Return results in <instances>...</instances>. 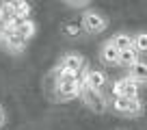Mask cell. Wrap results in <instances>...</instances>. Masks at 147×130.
Listing matches in <instances>:
<instances>
[{
	"label": "cell",
	"mask_w": 147,
	"mask_h": 130,
	"mask_svg": "<svg viewBox=\"0 0 147 130\" xmlns=\"http://www.w3.org/2000/svg\"><path fill=\"white\" fill-rule=\"evenodd\" d=\"M80 26H82L84 35L95 37V35H102V32L108 28V18L97 9H87L80 15Z\"/></svg>",
	"instance_id": "obj_1"
},
{
	"label": "cell",
	"mask_w": 147,
	"mask_h": 130,
	"mask_svg": "<svg viewBox=\"0 0 147 130\" xmlns=\"http://www.w3.org/2000/svg\"><path fill=\"white\" fill-rule=\"evenodd\" d=\"M110 108L121 117L136 119V117L143 115L145 104H143L141 98H113V100H110Z\"/></svg>",
	"instance_id": "obj_2"
},
{
	"label": "cell",
	"mask_w": 147,
	"mask_h": 130,
	"mask_svg": "<svg viewBox=\"0 0 147 130\" xmlns=\"http://www.w3.org/2000/svg\"><path fill=\"white\" fill-rule=\"evenodd\" d=\"M80 102H82L89 111H93L95 115H104V113L110 108V100L104 95V93H102V91H93V89H87V87L82 89Z\"/></svg>",
	"instance_id": "obj_3"
},
{
	"label": "cell",
	"mask_w": 147,
	"mask_h": 130,
	"mask_svg": "<svg viewBox=\"0 0 147 130\" xmlns=\"http://www.w3.org/2000/svg\"><path fill=\"white\" fill-rule=\"evenodd\" d=\"M87 67H89L87 59H84L80 52H74V50L65 52V54L59 59V63H56V70L67 72V74H76V76H80Z\"/></svg>",
	"instance_id": "obj_4"
},
{
	"label": "cell",
	"mask_w": 147,
	"mask_h": 130,
	"mask_svg": "<svg viewBox=\"0 0 147 130\" xmlns=\"http://www.w3.org/2000/svg\"><path fill=\"white\" fill-rule=\"evenodd\" d=\"M113 95L115 98H141V85L134 83L128 76H121L113 83Z\"/></svg>",
	"instance_id": "obj_5"
},
{
	"label": "cell",
	"mask_w": 147,
	"mask_h": 130,
	"mask_svg": "<svg viewBox=\"0 0 147 130\" xmlns=\"http://www.w3.org/2000/svg\"><path fill=\"white\" fill-rule=\"evenodd\" d=\"M84 87L87 89H93V91H104L106 83H108V76L104 74L102 70H93V67H87V70L80 74Z\"/></svg>",
	"instance_id": "obj_6"
},
{
	"label": "cell",
	"mask_w": 147,
	"mask_h": 130,
	"mask_svg": "<svg viewBox=\"0 0 147 130\" xmlns=\"http://www.w3.org/2000/svg\"><path fill=\"white\" fill-rule=\"evenodd\" d=\"M0 43H2L5 52L15 54V56L22 54V52L26 50V41L18 35V30H5V32H2V37H0Z\"/></svg>",
	"instance_id": "obj_7"
},
{
	"label": "cell",
	"mask_w": 147,
	"mask_h": 130,
	"mask_svg": "<svg viewBox=\"0 0 147 130\" xmlns=\"http://www.w3.org/2000/svg\"><path fill=\"white\" fill-rule=\"evenodd\" d=\"M119 54L121 52L117 50L108 39H106V41L100 46V50H97V56H100V61L106 65V67H119Z\"/></svg>",
	"instance_id": "obj_8"
},
{
	"label": "cell",
	"mask_w": 147,
	"mask_h": 130,
	"mask_svg": "<svg viewBox=\"0 0 147 130\" xmlns=\"http://www.w3.org/2000/svg\"><path fill=\"white\" fill-rule=\"evenodd\" d=\"M125 76L132 78L134 83H138V85H147V61L141 59L136 65H132L130 70H125Z\"/></svg>",
	"instance_id": "obj_9"
},
{
	"label": "cell",
	"mask_w": 147,
	"mask_h": 130,
	"mask_svg": "<svg viewBox=\"0 0 147 130\" xmlns=\"http://www.w3.org/2000/svg\"><path fill=\"white\" fill-rule=\"evenodd\" d=\"M108 41L113 43L119 52H123V50H128V48H132V35L125 32V30H117L113 37H108Z\"/></svg>",
	"instance_id": "obj_10"
},
{
	"label": "cell",
	"mask_w": 147,
	"mask_h": 130,
	"mask_svg": "<svg viewBox=\"0 0 147 130\" xmlns=\"http://www.w3.org/2000/svg\"><path fill=\"white\" fill-rule=\"evenodd\" d=\"M15 30H18V35L28 43L37 35V22H35V20H24V22H20V26L15 28Z\"/></svg>",
	"instance_id": "obj_11"
},
{
	"label": "cell",
	"mask_w": 147,
	"mask_h": 130,
	"mask_svg": "<svg viewBox=\"0 0 147 130\" xmlns=\"http://www.w3.org/2000/svg\"><path fill=\"white\" fill-rule=\"evenodd\" d=\"M138 61H141V54H138L136 50H134V46L132 48H128V50H123L119 54V67H125V70H130L132 65H136Z\"/></svg>",
	"instance_id": "obj_12"
},
{
	"label": "cell",
	"mask_w": 147,
	"mask_h": 130,
	"mask_svg": "<svg viewBox=\"0 0 147 130\" xmlns=\"http://www.w3.org/2000/svg\"><path fill=\"white\" fill-rule=\"evenodd\" d=\"M132 46L138 54H147V30H134L132 32Z\"/></svg>",
	"instance_id": "obj_13"
},
{
	"label": "cell",
	"mask_w": 147,
	"mask_h": 130,
	"mask_svg": "<svg viewBox=\"0 0 147 130\" xmlns=\"http://www.w3.org/2000/svg\"><path fill=\"white\" fill-rule=\"evenodd\" d=\"M61 32H63L65 37H69V39H76V37H80L82 35V26H78V24H65L63 28H61Z\"/></svg>",
	"instance_id": "obj_14"
},
{
	"label": "cell",
	"mask_w": 147,
	"mask_h": 130,
	"mask_svg": "<svg viewBox=\"0 0 147 130\" xmlns=\"http://www.w3.org/2000/svg\"><path fill=\"white\" fill-rule=\"evenodd\" d=\"M65 7H69V9H91V2L89 0H67L65 2Z\"/></svg>",
	"instance_id": "obj_15"
},
{
	"label": "cell",
	"mask_w": 147,
	"mask_h": 130,
	"mask_svg": "<svg viewBox=\"0 0 147 130\" xmlns=\"http://www.w3.org/2000/svg\"><path fill=\"white\" fill-rule=\"evenodd\" d=\"M7 119H9V115H7V108L0 104V130L7 126Z\"/></svg>",
	"instance_id": "obj_16"
}]
</instances>
